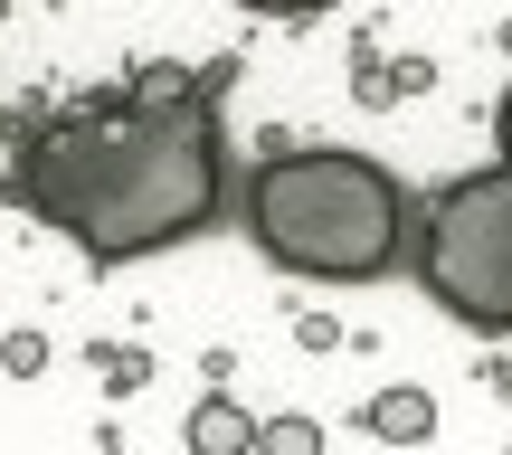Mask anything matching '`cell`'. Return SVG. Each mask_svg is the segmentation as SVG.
Segmentation results:
<instances>
[{"label": "cell", "mask_w": 512, "mask_h": 455, "mask_svg": "<svg viewBox=\"0 0 512 455\" xmlns=\"http://www.w3.org/2000/svg\"><path fill=\"white\" fill-rule=\"evenodd\" d=\"M219 67H133V86L19 124L10 200L48 219L86 266H133L219 219Z\"/></svg>", "instance_id": "6da1fadb"}, {"label": "cell", "mask_w": 512, "mask_h": 455, "mask_svg": "<svg viewBox=\"0 0 512 455\" xmlns=\"http://www.w3.org/2000/svg\"><path fill=\"white\" fill-rule=\"evenodd\" d=\"M247 237L313 285H380L408 247V190L370 152H266L247 171Z\"/></svg>", "instance_id": "7a4b0ae2"}, {"label": "cell", "mask_w": 512, "mask_h": 455, "mask_svg": "<svg viewBox=\"0 0 512 455\" xmlns=\"http://www.w3.org/2000/svg\"><path fill=\"white\" fill-rule=\"evenodd\" d=\"M418 285L456 323L512 332V171H465L418 209Z\"/></svg>", "instance_id": "3957f363"}, {"label": "cell", "mask_w": 512, "mask_h": 455, "mask_svg": "<svg viewBox=\"0 0 512 455\" xmlns=\"http://www.w3.org/2000/svg\"><path fill=\"white\" fill-rule=\"evenodd\" d=\"M181 446H190V455H256V418H247L238 399H228V389H209V399L190 408Z\"/></svg>", "instance_id": "277c9868"}, {"label": "cell", "mask_w": 512, "mask_h": 455, "mask_svg": "<svg viewBox=\"0 0 512 455\" xmlns=\"http://www.w3.org/2000/svg\"><path fill=\"white\" fill-rule=\"evenodd\" d=\"M361 427L380 446H427L437 437V399H427V389H380V399L361 408Z\"/></svg>", "instance_id": "5b68a950"}, {"label": "cell", "mask_w": 512, "mask_h": 455, "mask_svg": "<svg viewBox=\"0 0 512 455\" xmlns=\"http://www.w3.org/2000/svg\"><path fill=\"white\" fill-rule=\"evenodd\" d=\"M95 380H105L114 399H133V389L152 380V361H143V351H133V342H95Z\"/></svg>", "instance_id": "8992f818"}, {"label": "cell", "mask_w": 512, "mask_h": 455, "mask_svg": "<svg viewBox=\"0 0 512 455\" xmlns=\"http://www.w3.org/2000/svg\"><path fill=\"white\" fill-rule=\"evenodd\" d=\"M418 57H408V76L399 67H389V57H361V76H351V95H361V105H399V86H418Z\"/></svg>", "instance_id": "52a82bcc"}, {"label": "cell", "mask_w": 512, "mask_h": 455, "mask_svg": "<svg viewBox=\"0 0 512 455\" xmlns=\"http://www.w3.org/2000/svg\"><path fill=\"white\" fill-rule=\"evenodd\" d=\"M256 455H323V427L313 418H266L256 427Z\"/></svg>", "instance_id": "ba28073f"}, {"label": "cell", "mask_w": 512, "mask_h": 455, "mask_svg": "<svg viewBox=\"0 0 512 455\" xmlns=\"http://www.w3.org/2000/svg\"><path fill=\"white\" fill-rule=\"evenodd\" d=\"M38 370H48V342L38 332H10V380H38Z\"/></svg>", "instance_id": "9c48e42d"}, {"label": "cell", "mask_w": 512, "mask_h": 455, "mask_svg": "<svg viewBox=\"0 0 512 455\" xmlns=\"http://www.w3.org/2000/svg\"><path fill=\"white\" fill-rule=\"evenodd\" d=\"M494 143H503V171H512V86H503V105H494Z\"/></svg>", "instance_id": "30bf717a"}]
</instances>
